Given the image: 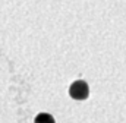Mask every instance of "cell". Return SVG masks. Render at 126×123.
<instances>
[{
	"label": "cell",
	"instance_id": "obj_2",
	"mask_svg": "<svg viewBox=\"0 0 126 123\" xmlns=\"http://www.w3.org/2000/svg\"><path fill=\"white\" fill-rule=\"evenodd\" d=\"M34 123H56V122H54V119H53L51 114H48V113H40V114H37Z\"/></svg>",
	"mask_w": 126,
	"mask_h": 123
},
{
	"label": "cell",
	"instance_id": "obj_1",
	"mask_svg": "<svg viewBox=\"0 0 126 123\" xmlns=\"http://www.w3.org/2000/svg\"><path fill=\"white\" fill-rule=\"evenodd\" d=\"M69 94H70V97L75 98V100H85V98L88 97V94H90V88H88L87 82H84V81H76V82H73V84L70 85Z\"/></svg>",
	"mask_w": 126,
	"mask_h": 123
}]
</instances>
